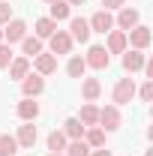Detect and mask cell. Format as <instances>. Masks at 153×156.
I'll list each match as a JSON object with an SVG mask.
<instances>
[{"label": "cell", "instance_id": "obj_5", "mask_svg": "<svg viewBox=\"0 0 153 156\" xmlns=\"http://www.w3.org/2000/svg\"><path fill=\"white\" fill-rule=\"evenodd\" d=\"M90 33H108V30H114V15L108 12V9H99L90 15Z\"/></svg>", "mask_w": 153, "mask_h": 156}, {"label": "cell", "instance_id": "obj_27", "mask_svg": "<svg viewBox=\"0 0 153 156\" xmlns=\"http://www.w3.org/2000/svg\"><path fill=\"white\" fill-rule=\"evenodd\" d=\"M15 150H18V141L12 135H0V156H15Z\"/></svg>", "mask_w": 153, "mask_h": 156}, {"label": "cell", "instance_id": "obj_9", "mask_svg": "<svg viewBox=\"0 0 153 156\" xmlns=\"http://www.w3.org/2000/svg\"><path fill=\"white\" fill-rule=\"evenodd\" d=\"M144 63H147V57H144V51H129V48H126V51H123V69H126V72H129V75H132V72H138V69H144Z\"/></svg>", "mask_w": 153, "mask_h": 156}, {"label": "cell", "instance_id": "obj_6", "mask_svg": "<svg viewBox=\"0 0 153 156\" xmlns=\"http://www.w3.org/2000/svg\"><path fill=\"white\" fill-rule=\"evenodd\" d=\"M150 39H153V33H150V27H144V24H135L132 30L126 33V42H132L135 51H144L150 45Z\"/></svg>", "mask_w": 153, "mask_h": 156}, {"label": "cell", "instance_id": "obj_34", "mask_svg": "<svg viewBox=\"0 0 153 156\" xmlns=\"http://www.w3.org/2000/svg\"><path fill=\"white\" fill-rule=\"evenodd\" d=\"M0 42H3V27H0Z\"/></svg>", "mask_w": 153, "mask_h": 156}, {"label": "cell", "instance_id": "obj_2", "mask_svg": "<svg viewBox=\"0 0 153 156\" xmlns=\"http://www.w3.org/2000/svg\"><path fill=\"white\" fill-rule=\"evenodd\" d=\"M120 123H123V117H120V108L117 105H105V108H99V129H105V132H114L120 129Z\"/></svg>", "mask_w": 153, "mask_h": 156}, {"label": "cell", "instance_id": "obj_23", "mask_svg": "<svg viewBox=\"0 0 153 156\" xmlns=\"http://www.w3.org/2000/svg\"><path fill=\"white\" fill-rule=\"evenodd\" d=\"M63 156H90V147H87L84 138H75V141H69L63 147Z\"/></svg>", "mask_w": 153, "mask_h": 156}, {"label": "cell", "instance_id": "obj_3", "mask_svg": "<svg viewBox=\"0 0 153 156\" xmlns=\"http://www.w3.org/2000/svg\"><path fill=\"white\" fill-rule=\"evenodd\" d=\"M84 63H87V66H93V69H108L111 54L105 51V45H90V48H87V54H84Z\"/></svg>", "mask_w": 153, "mask_h": 156}, {"label": "cell", "instance_id": "obj_22", "mask_svg": "<svg viewBox=\"0 0 153 156\" xmlns=\"http://www.w3.org/2000/svg\"><path fill=\"white\" fill-rule=\"evenodd\" d=\"M21 51H24V57H36V54H42V39H39V36H24V39H21Z\"/></svg>", "mask_w": 153, "mask_h": 156}, {"label": "cell", "instance_id": "obj_18", "mask_svg": "<svg viewBox=\"0 0 153 156\" xmlns=\"http://www.w3.org/2000/svg\"><path fill=\"white\" fill-rule=\"evenodd\" d=\"M102 93V84H99V78H84L81 81V96L87 99V102H96Z\"/></svg>", "mask_w": 153, "mask_h": 156}, {"label": "cell", "instance_id": "obj_29", "mask_svg": "<svg viewBox=\"0 0 153 156\" xmlns=\"http://www.w3.org/2000/svg\"><path fill=\"white\" fill-rule=\"evenodd\" d=\"M135 93L141 96V102H150V99H153V81H144L141 90H135Z\"/></svg>", "mask_w": 153, "mask_h": 156}, {"label": "cell", "instance_id": "obj_31", "mask_svg": "<svg viewBox=\"0 0 153 156\" xmlns=\"http://www.w3.org/2000/svg\"><path fill=\"white\" fill-rule=\"evenodd\" d=\"M102 6L111 12V9H123V6H126V0H102Z\"/></svg>", "mask_w": 153, "mask_h": 156}, {"label": "cell", "instance_id": "obj_19", "mask_svg": "<svg viewBox=\"0 0 153 156\" xmlns=\"http://www.w3.org/2000/svg\"><path fill=\"white\" fill-rule=\"evenodd\" d=\"M84 129H87V126H84L78 117H69V120L63 123V135L69 138V141H75V138H84Z\"/></svg>", "mask_w": 153, "mask_h": 156}, {"label": "cell", "instance_id": "obj_21", "mask_svg": "<svg viewBox=\"0 0 153 156\" xmlns=\"http://www.w3.org/2000/svg\"><path fill=\"white\" fill-rule=\"evenodd\" d=\"M84 72H87V63H84V57L72 54V57H69V63H66V75H69V78H84Z\"/></svg>", "mask_w": 153, "mask_h": 156}, {"label": "cell", "instance_id": "obj_7", "mask_svg": "<svg viewBox=\"0 0 153 156\" xmlns=\"http://www.w3.org/2000/svg\"><path fill=\"white\" fill-rule=\"evenodd\" d=\"M27 36V24L21 18H12V21H6V30H3V39L12 45V42H21V39Z\"/></svg>", "mask_w": 153, "mask_h": 156}, {"label": "cell", "instance_id": "obj_30", "mask_svg": "<svg viewBox=\"0 0 153 156\" xmlns=\"http://www.w3.org/2000/svg\"><path fill=\"white\" fill-rule=\"evenodd\" d=\"M6 21H12V6L0 0V24H6Z\"/></svg>", "mask_w": 153, "mask_h": 156}, {"label": "cell", "instance_id": "obj_16", "mask_svg": "<svg viewBox=\"0 0 153 156\" xmlns=\"http://www.w3.org/2000/svg\"><path fill=\"white\" fill-rule=\"evenodd\" d=\"M6 69H9V78L21 81V78L30 72V57H24V54H21V57H12V63H9Z\"/></svg>", "mask_w": 153, "mask_h": 156}, {"label": "cell", "instance_id": "obj_20", "mask_svg": "<svg viewBox=\"0 0 153 156\" xmlns=\"http://www.w3.org/2000/svg\"><path fill=\"white\" fill-rule=\"evenodd\" d=\"M78 120H81L84 126H96V123H99V108H96L93 102H84L81 111H78Z\"/></svg>", "mask_w": 153, "mask_h": 156}, {"label": "cell", "instance_id": "obj_24", "mask_svg": "<svg viewBox=\"0 0 153 156\" xmlns=\"http://www.w3.org/2000/svg\"><path fill=\"white\" fill-rule=\"evenodd\" d=\"M69 12H72V6H69L66 0H54V3H51V15H48V18H51V21H66V18H69Z\"/></svg>", "mask_w": 153, "mask_h": 156}, {"label": "cell", "instance_id": "obj_26", "mask_svg": "<svg viewBox=\"0 0 153 156\" xmlns=\"http://www.w3.org/2000/svg\"><path fill=\"white\" fill-rule=\"evenodd\" d=\"M66 144H69V138L63 135V129H54V132L48 135V150H51V153H63Z\"/></svg>", "mask_w": 153, "mask_h": 156}, {"label": "cell", "instance_id": "obj_13", "mask_svg": "<svg viewBox=\"0 0 153 156\" xmlns=\"http://www.w3.org/2000/svg\"><path fill=\"white\" fill-rule=\"evenodd\" d=\"M15 111H18V117L24 120V123H33V120L39 117V102H36V99H27V96H24V99L18 102V108H15Z\"/></svg>", "mask_w": 153, "mask_h": 156}, {"label": "cell", "instance_id": "obj_11", "mask_svg": "<svg viewBox=\"0 0 153 156\" xmlns=\"http://www.w3.org/2000/svg\"><path fill=\"white\" fill-rule=\"evenodd\" d=\"M69 51H72V36L66 30H57L51 36V54L57 57V54H69Z\"/></svg>", "mask_w": 153, "mask_h": 156}, {"label": "cell", "instance_id": "obj_4", "mask_svg": "<svg viewBox=\"0 0 153 156\" xmlns=\"http://www.w3.org/2000/svg\"><path fill=\"white\" fill-rule=\"evenodd\" d=\"M42 90H45V78L39 75V72H27V75L21 78V93L27 99H36Z\"/></svg>", "mask_w": 153, "mask_h": 156}, {"label": "cell", "instance_id": "obj_28", "mask_svg": "<svg viewBox=\"0 0 153 156\" xmlns=\"http://www.w3.org/2000/svg\"><path fill=\"white\" fill-rule=\"evenodd\" d=\"M9 63H12V48H9V45H3V42H0V69H6V66H9Z\"/></svg>", "mask_w": 153, "mask_h": 156}, {"label": "cell", "instance_id": "obj_12", "mask_svg": "<svg viewBox=\"0 0 153 156\" xmlns=\"http://www.w3.org/2000/svg\"><path fill=\"white\" fill-rule=\"evenodd\" d=\"M36 126L33 123H24V126H18V135H15V141H18V147H27V150H33V144H36Z\"/></svg>", "mask_w": 153, "mask_h": 156}, {"label": "cell", "instance_id": "obj_15", "mask_svg": "<svg viewBox=\"0 0 153 156\" xmlns=\"http://www.w3.org/2000/svg\"><path fill=\"white\" fill-rule=\"evenodd\" d=\"M33 69H36L39 75H51L57 69V57L54 54H36L33 57Z\"/></svg>", "mask_w": 153, "mask_h": 156}, {"label": "cell", "instance_id": "obj_14", "mask_svg": "<svg viewBox=\"0 0 153 156\" xmlns=\"http://www.w3.org/2000/svg\"><path fill=\"white\" fill-rule=\"evenodd\" d=\"M138 9H129V6H123V9H117V24H120V30L123 33H129L135 24H138Z\"/></svg>", "mask_w": 153, "mask_h": 156}, {"label": "cell", "instance_id": "obj_33", "mask_svg": "<svg viewBox=\"0 0 153 156\" xmlns=\"http://www.w3.org/2000/svg\"><path fill=\"white\" fill-rule=\"evenodd\" d=\"M66 3H69V6H81L84 0H66Z\"/></svg>", "mask_w": 153, "mask_h": 156}, {"label": "cell", "instance_id": "obj_32", "mask_svg": "<svg viewBox=\"0 0 153 156\" xmlns=\"http://www.w3.org/2000/svg\"><path fill=\"white\" fill-rule=\"evenodd\" d=\"M90 156H111V150H105V147H99V150H90Z\"/></svg>", "mask_w": 153, "mask_h": 156}, {"label": "cell", "instance_id": "obj_25", "mask_svg": "<svg viewBox=\"0 0 153 156\" xmlns=\"http://www.w3.org/2000/svg\"><path fill=\"white\" fill-rule=\"evenodd\" d=\"M57 33V21H51V18H39L36 21V36L39 39H51Z\"/></svg>", "mask_w": 153, "mask_h": 156}, {"label": "cell", "instance_id": "obj_1", "mask_svg": "<svg viewBox=\"0 0 153 156\" xmlns=\"http://www.w3.org/2000/svg\"><path fill=\"white\" fill-rule=\"evenodd\" d=\"M111 99H114V105H126V102H132L135 99V81L132 78H117L114 90H111Z\"/></svg>", "mask_w": 153, "mask_h": 156}, {"label": "cell", "instance_id": "obj_8", "mask_svg": "<svg viewBox=\"0 0 153 156\" xmlns=\"http://www.w3.org/2000/svg\"><path fill=\"white\" fill-rule=\"evenodd\" d=\"M66 33L72 36V42H87L90 39V24H87V18H69V30Z\"/></svg>", "mask_w": 153, "mask_h": 156}, {"label": "cell", "instance_id": "obj_36", "mask_svg": "<svg viewBox=\"0 0 153 156\" xmlns=\"http://www.w3.org/2000/svg\"><path fill=\"white\" fill-rule=\"evenodd\" d=\"M45 3H54V0H45Z\"/></svg>", "mask_w": 153, "mask_h": 156}, {"label": "cell", "instance_id": "obj_35", "mask_svg": "<svg viewBox=\"0 0 153 156\" xmlns=\"http://www.w3.org/2000/svg\"><path fill=\"white\" fill-rule=\"evenodd\" d=\"M48 156H63V153H48Z\"/></svg>", "mask_w": 153, "mask_h": 156}, {"label": "cell", "instance_id": "obj_10", "mask_svg": "<svg viewBox=\"0 0 153 156\" xmlns=\"http://www.w3.org/2000/svg\"><path fill=\"white\" fill-rule=\"evenodd\" d=\"M126 33L123 30H108V42H105V51L108 54H123L126 51Z\"/></svg>", "mask_w": 153, "mask_h": 156}, {"label": "cell", "instance_id": "obj_17", "mask_svg": "<svg viewBox=\"0 0 153 156\" xmlns=\"http://www.w3.org/2000/svg\"><path fill=\"white\" fill-rule=\"evenodd\" d=\"M84 141H87L90 150L105 147V129H99V126H87V129H84Z\"/></svg>", "mask_w": 153, "mask_h": 156}]
</instances>
